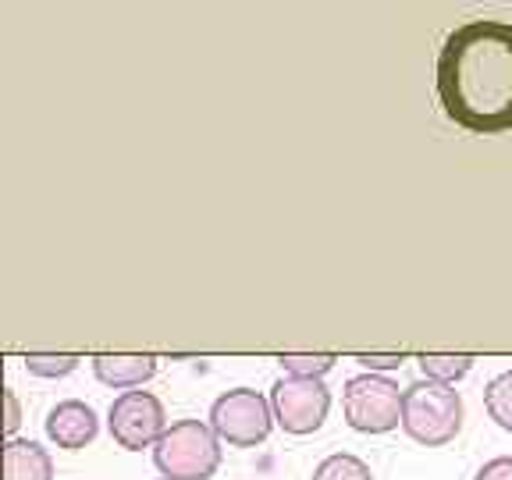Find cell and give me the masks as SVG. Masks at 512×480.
<instances>
[{"label": "cell", "instance_id": "16", "mask_svg": "<svg viewBox=\"0 0 512 480\" xmlns=\"http://www.w3.org/2000/svg\"><path fill=\"white\" fill-rule=\"evenodd\" d=\"M473 480H512V456H498L491 463H484Z\"/></svg>", "mask_w": 512, "mask_h": 480}, {"label": "cell", "instance_id": "19", "mask_svg": "<svg viewBox=\"0 0 512 480\" xmlns=\"http://www.w3.org/2000/svg\"><path fill=\"white\" fill-rule=\"evenodd\" d=\"M160 480H168V477H160Z\"/></svg>", "mask_w": 512, "mask_h": 480}, {"label": "cell", "instance_id": "3", "mask_svg": "<svg viewBox=\"0 0 512 480\" xmlns=\"http://www.w3.org/2000/svg\"><path fill=\"white\" fill-rule=\"evenodd\" d=\"M217 434L200 420H178L153 445V463L168 480H207L221 466Z\"/></svg>", "mask_w": 512, "mask_h": 480}, {"label": "cell", "instance_id": "18", "mask_svg": "<svg viewBox=\"0 0 512 480\" xmlns=\"http://www.w3.org/2000/svg\"><path fill=\"white\" fill-rule=\"evenodd\" d=\"M4 406H8V416H4V434H8V441H11V434L18 431V424H22V413H18V399H15V392H4Z\"/></svg>", "mask_w": 512, "mask_h": 480}, {"label": "cell", "instance_id": "14", "mask_svg": "<svg viewBox=\"0 0 512 480\" xmlns=\"http://www.w3.org/2000/svg\"><path fill=\"white\" fill-rule=\"evenodd\" d=\"M25 370L36 377H68L72 370H79V356H50V352H29L25 356Z\"/></svg>", "mask_w": 512, "mask_h": 480}, {"label": "cell", "instance_id": "17", "mask_svg": "<svg viewBox=\"0 0 512 480\" xmlns=\"http://www.w3.org/2000/svg\"><path fill=\"white\" fill-rule=\"evenodd\" d=\"M356 363L360 367H367V374H384V370H399L402 363H406V356H356Z\"/></svg>", "mask_w": 512, "mask_h": 480}, {"label": "cell", "instance_id": "5", "mask_svg": "<svg viewBox=\"0 0 512 480\" xmlns=\"http://www.w3.org/2000/svg\"><path fill=\"white\" fill-rule=\"evenodd\" d=\"M274 424V409L253 388H232L210 406V431L232 448H256L267 441Z\"/></svg>", "mask_w": 512, "mask_h": 480}, {"label": "cell", "instance_id": "2", "mask_svg": "<svg viewBox=\"0 0 512 480\" xmlns=\"http://www.w3.org/2000/svg\"><path fill=\"white\" fill-rule=\"evenodd\" d=\"M463 427V399L452 384L416 381L402 395V431L427 448L448 445Z\"/></svg>", "mask_w": 512, "mask_h": 480}, {"label": "cell", "instance_id": "4", "mask_svg": "<svg viewBox=\"0 0 512 480\" xmlns=\"http://www.w3.org/2000/svg\"><path fill=\"white\" fill-rule=\"evenodd\" d=\"M402 395L399 384L381 374H356L345 381L342 413L345 424L360 434H384L402 424Z\"/></svg>", "mask_w": 512, "mask_h": 480}, {"label": "cell", "instance_id": "15", "mask_svg": "<svg viewBox=\"0 0 512 480\" xmlns=\"http://www.w3.org/2000/svg\"><path fill=\"white\" fill-rule=\"evenodd\" d=\"M278 363L288 377H317L320 381L338 363V356H331V352H324V356H278Z\"/></svg>", "mask_w": 512, "mask_h": 480}, {"label": "cell", "instance_id": "8", "mask_svg": "<svg viewBox=\"0 0 512 480\" xmlns=\"http://www.w3.org/2000/svg\"><path fill=\"white\" fill-rule=\"evenodd\" d=\"M100 424H96V413L79 399L57 402L47 416V434L57 448H68V452H79L89 441L96 438Z\"/></svg>", "mask_w": 512, "mask_h": 480}, {"label": "cell", "instance_id": "9", "mask_svg": "<svg viewBox=\"0 0 512 480\" xmlns=\"http://www.w3.org/2000/svg\"><path fill=\"white\" fill-rule=\"evenodd\" d=\"M93 374L107 388H143L157 374L153 356H93Z\"/></svg>", "mask_w": 512, "mask_h": 480}, {"label": "cell", "instance_id": "11", "mask_svg": "<svg viewBox=\"0 0 512 480\" xmlns=\"http://www.w3.org/2000/svg\"><path fill=\"white\" fill-rule=\"evenodd\" d=\"M484 406H488V416L502 431H512V370L498 374L495 381L484 388Z\"/></svg>", "mask_w": 512, "mask_h": 480}, {"label": "cell", "instance_id": "6", "mask_svg": "<svg viewBox=\"0 0 512 480\" xmlns=\"http://www.w3.org/2000/svg\"><path fill=\"white\" fill-rule=\"evenodd\" d=\"M271 409L281 431L313 434L320 431L331 409V392L317 377H281L271 388Z\"/></svg>", "mask_w": 512, "mask_h": 480}, {"label": "cell", "instance_id": "7", "mask_svg": "<svg viewBox=\"0 0 512 480\" xmlns=\"http://www.w3.org/2000/svg\"><path fill=\"white\" fill-rule=\"evenodd\" d=\"M107 427H111V438L128 452H143V448L157 445L160 434L168 431L164 427V406L150 392L118 395L111 402V413H107Z\"/></svg>", "mask_w": 512, "mask_h": 480}, {"label": "cell", "instance_id": "12", "mask_svg": "<svg viewBox=\"0 0 512 480\" xmlns=\"http://www.w3.org/2000/svg\"><path fill=\"white\" fill-rule=\"evenodd\" d=\"M420 370L427 374V381H438V384H456L470 374V367L477 360L473 356H420Z\"/></svg>", "mask_w": 512, "mask_h": 480}, {"label": "cell", "instance_id": "1", "mask_svg": "<svg viewBox=\"0 0 512 480\" xmlns=\"http://www.w3.org/2000/svg\"><path fill=\"white\" fill-rule=\"evenodd\" d=\"M438 100L448 121L473 136L512 128V25L477 18L445 36L438 50Z\"/></svg>", "mask_w": 512, "mask_h": 480}, {"label": "cell", "instance_id": "10", "mask_svg": "<svg viewBox=\"0 0 512 480\" xmlns=\"http://www.w3.org/2000/svg\"><path fill=\"white\" fill-rule=\"evenodd\" d=\"M4 480H54V459L36 441L11 438L4 445Z\"/></svg>", "mask_w": 512, "mask_h": 480}, {"label": "cell", "instance_id": "13", "mask_svg": "<svg viewBox=\"0 0 512 480\" xmlns=\"http://www.w3.org/2000/svg\"><path fill=\"white\" fill-rule=\"evenodd\" d=\"M313 480H374V477H370V466L360 456L335 452V456H328L313 470Z\"/></svg>", "mask_w": 512, "mask_h": 480}]
</instances>
